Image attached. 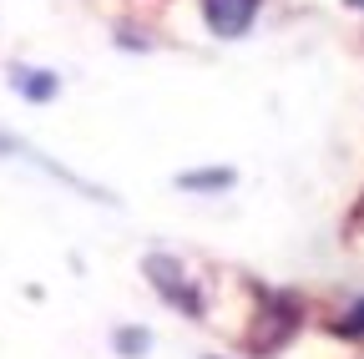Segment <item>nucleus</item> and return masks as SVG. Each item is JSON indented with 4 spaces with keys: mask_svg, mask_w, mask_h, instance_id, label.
I'll use <instances>...</instances> for the list:
<instances>
[{
    "mask_svg": "<svg viewBox=\"0 0 364 359\" xmlns=\"http://www.w3.org/2000/svg\"><path fill=\"white\" fill-rule=\"evenodd\" d=\"M147 344H152V334H147V329H117V349H122V354H132V359H136V354H147Z\"/></svg>",
    "mask_w": 364,
    "mask_h": 359,
    "instance_id": "39448f33",
    "label": "nucleus"
},
{
    "mask_svg": "<svg viewBox=\"0 0 364 359\" xmlns=\"http://www.w3.org/2000/svg\"><path fill=\"white\" fill-rule=\"evenodd\" d=\"M203 21H208L213 36L233 41L258 21V0H203Z\"/></svg>",
    "mask_w": 364,
    "mask_h": 359,
    "instance_id": "f257e3e1",
    "label": "nucleus"
},
{
    "mask_svg": "<svg viewBox=\"0 0 364 359\" xmlns=\"http://www.w3.org/2000/svg\"><path fill=\"white\" fill-rule=\"evenodd\" d=\"M334 329H339L344 339H364V299H354V304H349V314H344Z\"/></svg>",
    "mask_w": 364,
    "mask_h": 359,
    "instance_id": "423d86ee",
    "label": "nucleus"
},
{
    "mask_svg": "<svg viewBox=\"0 0 364 359\" xmlns=\"http://www.w3.org/2000/svg\"><path fill=\"white\" fill-rule=\"evenodd\" d=\"M147 279H152V284H157V294H162V299H172L182 314H203L198 289L182 279V268H177L172 258H147Z\"/></svg>",
    "mask_w": 364,
    "mask_h": 359,
    "instance_id": "f03ea898",
    "label": "nucleus"
},
{
    "mask_svg": "<svg viewBox=\"0 0 364 359\" xmlns=\"http://www.w3.org/2000/svg\"><path fill=\"white\" fill-rule=\"evenodd\" d=\"M233 183V167H208V172H182L177 177V188H188V193H218Z\"/></svg>",
    "mask_w": 364,
    "mask_h": 359,
    "instance_id": "7ed1b4c3",
    "label": "nucleus"
},
{
    "mask_svg": "<svg viewBox=\"0 0 364 359\" xmlns=\"http://www.w3.org/2000/svg\"><path fill=\"white\" fill-rule=\"evenodd\" d=\"M16 92L31 97V102H51L56 97V76H46V71H16Z\"/></svg>",
    "mask_w": 364,
    "mask_h": 359,
    "instance_id": "20e7f679",
    "label": "nucleus"
},
{
    "mask_svg": "<svg viewBox=\"0 0 364 359\" xmlns=\"http://www.w3.org/2000/svg\"><path fill=\"white\" fill-rule=\"evenodd\" d=\"M349 6H354V11H364V0H349Z\"/></svg>",
    "mask_w": 364,
    "mask_h": 359,
    "instance_id": "0eeeda50",
    "label": "nucleus"
}]
</instances>
